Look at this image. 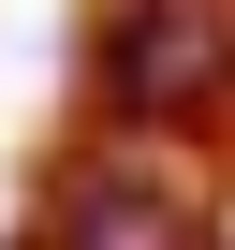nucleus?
<instances>
[{"mask_svg":"<svg viewBox=\"0 0 235 250\" xmlns=\"http://www.w3.org/2000/svg\"><path fill=\"white\" fill-rule=\"evenodd\" d=\"M88 103H103V133L206 147L220 118H235V0H103Z\"/></svg>","mask_w":235,"mask_h":250,"instance_id":"obj_1","label":"nucleus"}]
</instances>
